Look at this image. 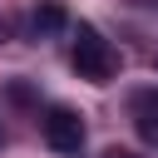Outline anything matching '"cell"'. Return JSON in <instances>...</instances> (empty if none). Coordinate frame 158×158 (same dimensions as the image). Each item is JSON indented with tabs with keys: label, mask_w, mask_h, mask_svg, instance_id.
Instances as JSON below:
<instances>
[{
	"label": "cell",
	"mask_w": 158,
	"mask_h": 158,
	"mask_svg": "<svg viewBox=\"0 0 158 158\" xmlns=\"http://www.w3.org/2000/svg\"><path fill=\"white\" fill-rule=\"evenodd\" d=\"M74 74L79 79H89V84H109L114 79V69H118V54H114V44L94 30V25H79V35H74Z\"/></svg>",
	"instance_id": "1"
},
{
	"label": "cell",
	"mask_w": 158,
	"mask_h": 158,
	"mask_svg": "<svg viewBox=\"0 0 158 158\" xmlns=\"http://www.w3.org/2000/svg\"><path fill=\"white\" fill-rule=\"evenodd\" d=\"M40 128H44V143H49L54 153H79V148H84V118H79L74 109H64V104H54V109L40 118Z\"/></svg>",
	"instance_id": "2"
},
{
	"label": "cell",
	"mask_w": 158,
	"mask_h": 158,
	"mask_svg": "<svg viewBox=\"0 0 158 158\" xmlns=\"http://www.w3.org/2000/svg\"><path fill=\"white\" fill-rule=\"evenodd\" d=\"M133 123H138V133L148 143H158V89H148V94L133 99Z\"/></svg>",
	"instance_id": "3"
},
{
	"label": "cell",
	"mask_w": 158,
	"mask_h": 158,
	"mask_svg": "<svg viewBox=\"0 0 158 158\" xmlns=\"http://www.w3.org/2000/svg\"><path fill=\"white\" fill-rule=\"evenodd\" d=\"M30 25H35V35H40V40H44V35H59V30H64V5H59V0H44V5L35 10V20H30Z\"/></svg>",
	"instance_id": "4"
},
{
	"label": "cell",
	"mask_w": 158,
	"mask_h": 158,
	"mask_svg": "<svg viewBox=\"0 0 158 158\" xmlns=\"http://www.w3.org/2000/svg\"><path fill=\"white\" fill-rule=\"evenodd\" d=\"M104 158H138V153H128V148H109Z\"/></svg>",
	"instance_id": "5"
}]
</instances>
